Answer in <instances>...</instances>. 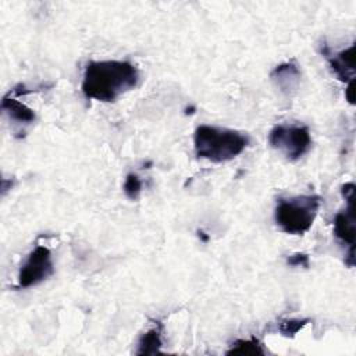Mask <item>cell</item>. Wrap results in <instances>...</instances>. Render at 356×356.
I'll return each mask as SVG.
<instances>
[{
	"label": "cell",
	"mask_w": 356,
	"mask_h": 356,
	"mask_svg": "<svg viewBox=\"0 0 356 356\" xmlns=\"http://www.w3.org/2000/svg\"><path fill=\"white\" fill-rule=\"evenodd\" d=\"M161 324H157L156 327L147 330L143 332L138 341V355H156L160 352L163 341H161Z\"/></svg>",
	"instance_id": "30bf717a"
},
{
	"label": "cell",
	"mask_w": 356,
	"mask_h": 356,
	"mask_svg": "<svg viewBox=\"0 0 356 356\" xmlns=\"http://www.w3.org/2000/svg\"><path fill=\"white\" fill-rule=\"evenodd\" d=\"M341 193L345 197V200L355 199V184L353 182H346L345 185H342Z\"/></svg>",
	"instance_id": "9a60e30c"
},
{
	"label": "cell",
	"mask_w": 356,
	"mask_h": 356,
	"mask_svg": "<svg viewBox=\"0 0 356 356\" xmlns=\"http://www.w3.org/2000/svg\"><path fill=\"white\" fill-rule=\"evenodd\" d=\"M321 54L327 58L339 81L345 83L355 81V44H350L348 49L338 53H331V50L323 44Z\"/></svg>",
	"instance_id": "8992f818"
},
{
	"label": "cell",
	"mask_w": 356,
	"mask_h": 356,
	"mask_svg": "<svg viewBox=\"0 0 356 356\" xmlns=\"http://www.w3.org/2000/svg\"><path fill=\"white\" fill-rule=\"evenodd\" d=\"M353 200H346L348 206L334 217V235L349 249L355 246V206Z\"/></svg>",
	"instance_id": "ba28073f"
},
{
	"label": "cell",
	"mask_w": 356,
	"mask_h": 356,
	"mask_svg": "<svg viewBox=\"0 0 356 356\" xmlns=\"http://www.w3.org/2000/svg\"><path fill=\"white\" fill-rule=\"evenodd\" d=\"M309 323L307 318H284L278 323V331L285 337H293Z\"/></svg>",
	"instance_id": "7c38bea8"
},
{
	"label": "cell",
	"mask_w": 356,
	"mask_h": 356,
	"mask_svg": "<svg viewBox=\"0 0 356 356\" xmlns=\"http://www.w3.org/2000/svg\"><path fill=\"white\" fill-rule=\"evenodd\" d=\"M270 78L284 95L289 96L298 89L300 82L299 65L293 60L282 63L271 71Z\"/></svg>",
	"instance_id": "52a82bcc"
},
{
	"label": "cell",
	"mask_w": 356,
	"mask_h": 356,
	"mask_svg": "<svg viewBox=\"0 0 356 356\" xmlns=\"http://www.w3.org/2000/svg\"><path fill=\"white\" fill-rule=\"evenodd\" d=\"M124 193L128 199L136 200L142 192V181L135 172H129L124 181Z\"/></svg>",
	"instance_id": "4fadbf2b"
},
{
	"label": "cell",
	"mask_w": 356,
	"mask_h": 356,
	"mask_svg": "<svg viewBox=\"0 0 356 356\" xmlns=\"http://www.w3.org/2000/svg\"><path fill=\"white\" fill-rule=\"evenodd\" d=\"M249 145V136L229 128L199 125L193 135L195 154L211 163H225L239 156Z\"/></svg>",
	"instance_id": "7a4b0ae2"
},
{
	"label": "cell",
	"mask_w": 356,
	"mask_h": 356,
	"mask_svg": "<svg viewBox=\"0 0 356 356\" xmlns=\"http://www.w3.org/2000/svg\"><path fill=\"white\" fill-rule=\"evenodd\" d=\"M353 83H355V81H352V82H349L348 83V86H346V89H345V95H346V100L350 103V104H353L355 102V89H353Z\"/></svg>",
	"instance_id": "2e32d148"
},
{
	"label": "cell",
	"mask_w": 356,
	"mask_h": 356,
	"mask_svg": "<svg viewBox=\"0 0 356 356\" xmlns=\"http://www.w3.org/2000/svg\"><path fill=\"white\" fill-rule=\"evenodd\" d=\"M320 206L321 197L318 195L280 197L274 209V221L285 234L303 235L312 228Z\"/></svg>",
	"instance_id": "3957f363"
},
{
	"label": "cell",
	"mask_w": 356,
	"mask_h": 356,
	"mask_svg": "<svg viewBox=\"0 0 356 356\" xmlns=\"http://www.w3.org/2000/svg\"><path fill=\"white\" fill-rule=\"evenodd\" d=\"M1 108L4 114L10 118V121H14L15 124L21 125H29L35 121L36 115L32 108H29L26 104L21 103L17 99L6 96L1 102Z\"/></svg>",
	"instance_id": "9c48e42d"
},
{
	"label": "cell",
	"mask_w": 356,
	"mask_h": 356,
	"mask_svg": "<svg viewBox=\"0 0 356 356\" xmlns=\"http://www.w3.org/2000/svg\"><path fill=\"white\" fill-rule=\"evenodd\" d=\"M268 143L286 160L296 161L310 150L312 136L305 125L278 124L270 131Z\"/></svg>",
	"instance_id": "277c9868"
},
{
	"label": "cell",
	"mask_w": 356,
	"mask_h": 356,
	"mask_svg": "<svg viewBox=\"0 0 356 356\" xmlns=\"http://www.w3.org/2000/svg\"><path fill=\"white\" fill-rule=\"evenodd\" d=\"M54 271L51 252L44 245H36L22 263L18 273V288H31L46 281Z\"/></svg>",
	"instance_id": "5b68a950"
},
{
	"label": "cell",
	"mask_w": 356,
	"mask_h": 356,
	"mask_svg": "<svg viewBox=\"0 0 356 356\" xmlns=\"http://www.w3.org/2000/svg\"><path fill=\"white\" fill-rule=\"evenodd\" d=\"M286 263L292 267H309V256L306 253H293L286 257Z\"/></svg>",
	"instance_id": "5bb4252c"
},
{
	"label": "cell",
	"mask_w": 356,
	"mask_h": 356,
	"mask_svg": "<svg viewBox=\"0 0 356 356\" xmlns=\"http://www.w3.org/2000/svg\"><path fill=\"white\" fill-rule=\"evenodd\" d=\"M228 355H263L264 349L260 343V341L254 337L248 339H236L231 349L227 350Z\"/></svg>",
	"instance_id": "8fae6325"
},
{
	"label": "cell",
	"mask_w": 356,
	"mask_h": 356,
	"mask_svg": "<svg viewBox=\"0 0 356 356\" xmlns=\"http://www.w3.org/2000/svg\"><path fill=\"white\" fill-rule=\"evenodd\" d=\"M138 68L125 60H92L86 63L81 90L86 99L110 103L138 85Z\"/></svg>",
	"instance_id": "6da1fadb"
}]
</instances>
